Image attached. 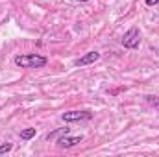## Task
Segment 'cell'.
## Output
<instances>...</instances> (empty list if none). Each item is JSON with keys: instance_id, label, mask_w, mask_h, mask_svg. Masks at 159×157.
Returning a JSON list of instances; mask_svg holds the SVG:
<instances>
[{"instance_id": "6da1fadb", "label": "cell", "mask_w": 159, "mask_h": 157, "mask_svg": "<svg viewBox=\"0 0 159 157\" xmlns=\"http://www.w3.org/2000/svg\"><path fill=\"white\" fill-rule=\"evenodd\" d=\"M13 61L20 69H43L48 63V59L41 54H20V56H15Z\"/></svg>"}, {"instance_id": "7a4b0ae2", "label": "cell", "mask_w": 159, "mask_h": 157, "mask_svg": "<svg viewBox=\"0 0 159 157\" xmlns=\"http://www.w3.org/2000/svg\"><path fill=\"white\" fill-rule=\"evenodd\" d=\"M120 43H122V46L128 48V50L139 48V44H141V30H139L137 26H131V28L124 34V37H122Z\"/></svg>"}, {"instance_id": "3957f363", "label": "cell", "mask_w": 159, "mask_h": 157, "mask_svg": "<svg viewBox=\"0 0 159 157\" xmlns=\"http://www.w3.org/2000/svg\"><path fill=\"white\" fill-rule=\"evenodd\" d=\"M61 118H63V122H69V124H72V122H85V120L93 118V113L91 111H78V109H74V111L63 113Z\"/></svg>"}, {"instance_id": "277c9868", "label": "cell", "mask_w": 159, "mask_h": 157, "mask_svg": "<svg viewBox=\"0 0 159 157\" xmlns=\"http://www.w3.org/2000/svg\"><path fill=\"white\" fill-rule=\"evenodd\" d=\"M98 59H100V54H98L96 50H91V52L83 54L80 59H76L74 65H76V67H85V65H93V63H96Z\"/></svg>"}, {"instance_id": "5b68a950", "label": "cell", "mask_w": 159, "mask_h": 157, "mask_svg": "<svg viewBox=\"0 0 159 157\" xmlns=\"http://www.w3.org/2000/svg\"><path fill=\"white\" fill-rule=\"evenodd\" d=\"M81 139H83L81 135H74V137H70V133H69V135H63L61 139H57L56 142H57V146H59V148H65V150H67V148H72V146L80 144V142H81Z\"/></svg>"}, {"instance_id": "8992f818", "label": "cell", "mask_w": 159, "mask_h": 157, "mask_svg": "<svg viewBox=\"0 0 159 157\" xmlns=\"http://www.w3.org/2000/svg\"><path fill=\"white\" fill-rule=\"evenodd\" d=\"M69 133H70V128H59V129L48 133L46 135V141H57V139H61L63 135H69Z\"/></svg>"}, {"instance_id": "52a82bcc", "label": "cell", "mask_w": 159, "mask_h": 157, "mask_svg": "<svg viewBox=\"0 0 159 157\" xmlns=\"http://www.w3.org/2000/svg\"><path fill=\"white\" fill-rule=\"evenodd\" d=\"M35 135H37L35 128H26V129L20 131V139H22V141H30V139H34Z\"/></svg>"}, {"instance_id": "ba28073f", "label": "cell", "mask_w": 159, "mask_h": 157, "mask_svg": "<svg viewBox=\"0 0 159 157\" xmlns=\"http://www.w3.org/2000/svg\"><path fill=\"white\" fill-rule=\"evenodd\" d=\"M146 102H148V104H150V105H152V107H154V109L159 113V96L148 94V96H146Z\"/></svg>"}, {"instance_id": "9c48e42d", "label": "cell", "mask_w": 159, "mask_h": 157, "mask_svg": "<svg viewBox=\"0 0 159 157\" xmlns=\"http://www.w3.org/2000/svg\"><path fill=\"white\" fill-rule=\"evenodd\" d=\"M11 148H13V144H11V142H4V144H0V155H2V154L11 152Z\"/></svg>"}, {"instance_id": "30bf717a", "label": "cell", "mask_w": 159, "mask_h": 157, "mask_svg": "<svg viewBox=\"0 0 159 157\" xmlns=\"http://www.w3.org/2000/svg\"><path fill=\"white\" fill-rule=\"evenodd\" d=\"M144 4L152 7V6H157V4H159V0H144Z\"/></svg>"}, {"instance_id": "8fae6325", "label": "cell", "mask_w": 159, "mask_h": 157, "mask_svg": "<svg viewBox=\"0 0 159 157\" xmlns=\"http://www.w3.org/2000/svg\"><path fill=\"white\" fill-rule=\"evenodd\" d=\"M78 2H89V0H78Z\"/></svg>"}]
</instances>
